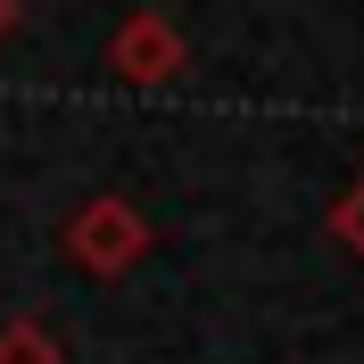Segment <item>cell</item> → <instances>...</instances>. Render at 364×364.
<instances>
[{
  "label": "cell",
  "instance_id": "obj_1",
  "mask_svg": "<svg viewBox=\"0 0 364 364\" xmlns=\"http://www.w3.org/2000/svg\"><path fill=\"white\" fill-rule=\"evenodd\" d=\"M149 215H141L133 199H116V191H100V199H83L67 215V232H58V249H67V265H83L91 282H116V273H133L141 257H149Z\"/></svg>",
  "mask_w": 364,
  "mask_h": 364
},
{
  "label": "cell",
  "instance_id": "obj_2",
  "mask_svg": "<svg viewBox=\"0 0 364 364\" xmlns=\"http://www.w3.org/2000/svg\"><path fill=\"white\" fill-rule=\"evenodd\" d=\"M182 33H174V17H158V9H133V17L108 33V75L116 83H133V91H166L182 75Z\"/></svg>",
  "mask_w": 364,
  "mask_h": 364
},
{
  "label": "cell",
  "instance_id": "obj_3",
  "mask_svg": "<svg viewBox=\"0 0 364 364\" xmlns=\"http://www.w3.org/2000/svg\"><path fill=\"white\" fill-rule=\"evenodd\" d=\"M0 364H67V348L50 340L42 315H9L0 323Z\"/></svg>",
  "mask_w": 364,
  "mask_h": 364
},
{
  "label": "cell",
  "instance_id": "obj_4",
  "mask_svg": "<svg viewBox=\"0 0 364 364\" xmlns=\"http://www.w3.org/2000/svg\"><path fill=\"white\" fill-rule=\"evenodd\" d=\"M331 240H348V249H356V257H364V174H356V182H348V199H340V207H331Z\"/></svg>",
  "mask_w": 364,
  "mask_h": 364
},
{
  "label": "cell",
  "instance_id": "obj_5",
  "mask_svg": "<svg viewBox=\"0 0 364 364\" xmlns=\"http://www.w3.org/2000/svg\"><path fill=\"white\" fill-rule=\"evenodd\" d=\"M9 25H17V0H0V33H9Z\"/></svg>",
  "mask_w": 364,
  "mask_h": 364
}]
</instances>
